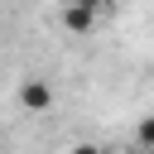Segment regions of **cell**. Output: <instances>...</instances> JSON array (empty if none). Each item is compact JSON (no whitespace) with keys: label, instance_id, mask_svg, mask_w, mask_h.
I'll list each match as a JSON object with an SVG mask.
<instances>
[{"label":"cell","instance_id":"cell-2","mask_svg":"<svg viewBox=\"0 0 154 154\" xmlns=\"http://www.w3.org/2000/svg\"><path fill=\"white\" fill-rule=\"evenodd\" d=\"M96 19H101L96 10H87V5H67V0H63V29H67V34H91Z\"/></svg>","mask_w":154,"mask_h":154},{"label":"cell","instance_id":"cell-5","mask_svg":"<svg viewBox=\"0 0 154 154\" xmlns=\"http://www.w3.org/2000/svg\"><path fill=\"white\" fill-rule=\"evenodd\" d=\"M67 154H106V149H101V144H91V140H77Z\"/></svg>","mask_w":154,"mask_h":154},{"label":"cell","instance_id":"cell-1","mask_svg":"<svg viewBox=\"0 0 154 154\" xmlns=\"http://www.w3.org/2000/svg\"><path fill=\"white\" fill-rule=\"evenodd\" d=\"M48 106H53V87H48L43 77H24V82H19V111L43 116Z\"/></svg>","mask_w":154,"mask_h":154},{"label":"cell","instance_id":"cell-4","mask_svg":"<svg viewBox=\"0 0 154 154\" xmlns=\"http://www.w3.org/2000/svg\"><path fill=\"white\" fill-rule=\"evenodd\" d=\"M67 5H87V10H96V14H111V10H116V0H67Z\"/></svg>","mask_w":154,"mask_h":154},{"label":"cell","instance_id":"cell-3","mask_svg":"<svg viewBox=\"0 0 154 154\" xmlns=\"http://www.w3.org/2000/svg\"><path fill=\"white\" fill-rule=\"evenodd\" d=\"M135 140H140L144 149H154V116H144V120L135 125Z\"/></svg>","mask_w":154,"mask_h":154},{"label":"cell","instance_id":"cell-6","mask_svg":"<svg viewBox=\"0 0 154 154\" xmlns=\"http://www.w3.org/2000/svg\"><path fill=\"white\" fill-rule=\"evenodd\" d=\"M106 154H154V149H144V144H140V140H130V144H125V149H106Z\"/></svg>","mask_w":154,"mask_h":154}]
</instances>
